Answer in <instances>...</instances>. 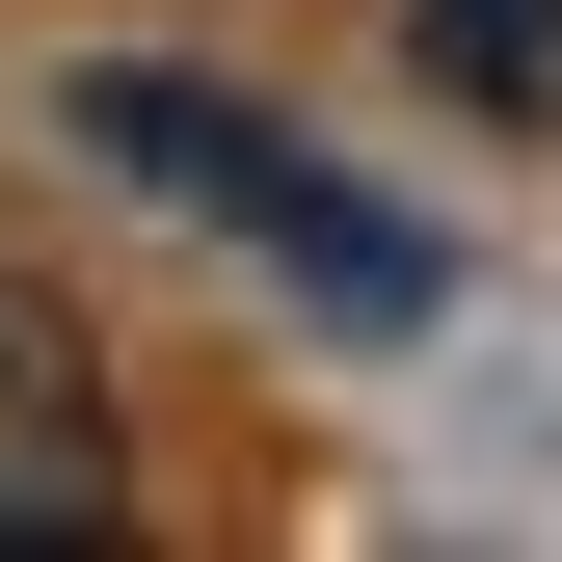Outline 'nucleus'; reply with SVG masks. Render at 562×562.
I'll return each mask as SVG.
<instances>
[{"label": "nucleus", "instance_id": "1", "mask_svg": "<svg viewBox=\"0 0 562 562\" xmlns=\"http://www.w3.org/2000/svg\"><path fill=\"white\" fill-rule=\"evenodd\" d=\"M81 134H108L134 188H161V215H215V241H268V268H295L322 322H429V295H456V268H429V215H375V188H322V161H295L268 108H215V81H161V54H108V81H81Z\"/></svg>", "mask_w": 562, "mask_h": 562}, {"label": "nucleus", "instance_id": "2", "mask_svg": "<svg viewBox=\"0 0 562 562\" xmlns=\"http://www.w3.org/2000/svg\"><path fill=\"white\" fill-rule=\"evenodd\" d=\"M0 509H27L54 562L108 536V375L54 348V295H27V268H0Z\"/></svg>", "mask_w": 562, "mask_h": 562}, {"label": "nucleus", "instance_id": "3", "mask_svg": "<svg viewBox=\"0 0 562 562\" xmlns=\"http://www.w3.org/2000/svg\"><path fill=\"white\" fill-rule=\"evenodd\" d=\"M402 81H456L482 134H562V0H402Z\"/></svg>", "mask_w": 562, "mask_h": 562}]
</instances>
